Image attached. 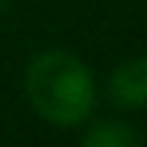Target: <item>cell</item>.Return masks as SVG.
Returning a JSON list of instances; mask_svg holds the SVG:
<instances>
[{"mask_svg":"<svg viewBox=\"0 0 147 147\" xmlns=\"http://www.w3.org/2000/svg\"><path fill=\"white\" fill-rule=\"evenodd\" d=\"M25 97L31 110L57 128H75L94 110V78L78 57L66 50H44L25 69Z\"/></svg>","mask_w":147,"mask_h":147,"instance_id":"obj_1","label":"cell"},{"mask_svg":"<svg viewBox=\"0 0 147 147\" xmlns=\"http://www.w3.org/2000/svg\"><path fill=\"white\" fill-rule=\"evenodd\" d=\"M110 97L122 110L147 107V53L119 63L110 75Z\"/></svg>","mask_w":147,"mask_h":147,"instance_id":"obj_2","label":"cell"},{"mask_svg":"<svg viewBox=\"0 0 147 147\" xmlns=\"http://www.w3.org/2000/svg\"><path fill=\"white\" fill-rule=\"evenodd\" d=\"M82 144L85 147H135V144H141V135L125 122L100 119L82 135Z\"/></svg>","mask_w":147,"mask_h":147,"instance_id":"obj_3","label":"cell"},{"mask_svg":"<svg viewBox=\"0 0 147 147\" xmlns=\"http://www.w3.org/2000/svg\"><path fill=\"white\" fill-rule=\"evenodd\" d=\"M0 6H3V0H0Z\"/></svg>","mask_w":147,"mask_h":147,"instance_id":"obj_4","label":"cell"}]
</instances>
